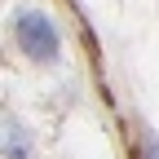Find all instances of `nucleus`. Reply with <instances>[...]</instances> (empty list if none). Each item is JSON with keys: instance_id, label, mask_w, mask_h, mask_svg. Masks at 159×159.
I'll use <instances>...</instances> for the list:
<instances>
[{"instance_id": "3", "label": "nucleus", "mask_w": 159, "mask_h": 159, "mask_svg": "<svg viewBox=\"0 0 159 159\" xmlns=\"http://www.w3.org/2000/svg\"><path fill=\"white\" fill-rule=\"evenodd\" d=\"M146 159H159V142H150V146H146Z\"/></svg>"}, {"instance_id": "2", "label": "nucleus", "mask_w": 159, "mask_h": 159, "mask_svg": "<svg viewBox=\"0 0 159 159\" xmlns=\"http://www.w3.org/2000/svg\"><path fill=\"white\" fill-rule=\"evenodd\" d=\"M5 159H31V137L18 119L5 124Z\"/></svg>"}, {"instance_id": "1", "label": "nucleus", "mask_w": 159, "mask_h": 159, "mask_svg": "<svg viewBox=\"0 0 159 159\" xmlns=\"http://www.w3.org/2000/svg\"><path fill=\"white\" fill-rule=\"evenodd\" d=\"M13 40L31 62H57V53H62V35H57L53 18L40 9H22L13 18Z\"/></svg>"}]
</instances>
